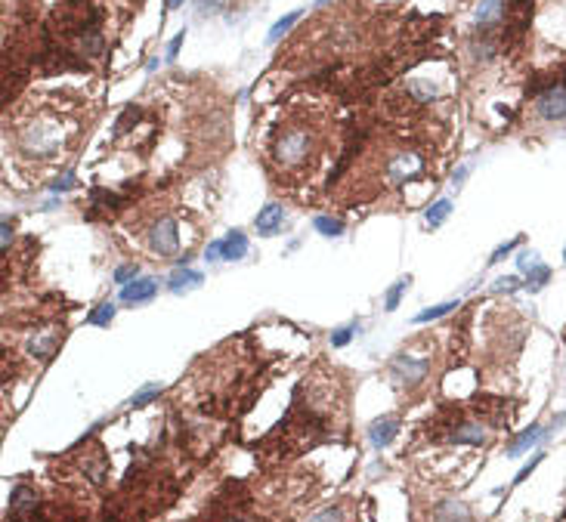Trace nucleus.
Segmentation results:
<instances>
[{"label": "nucleus", "instance_id": "f257e3e1", "mask_svg": "<svg viewBox=\"0 0 566 522\" xmlns=\"http://www.w3.org/2000/svg\"><path fill=\"white\" fill-rule=\"evenodd\" d=\"M316 152V136L304 124H288L273 139V161L282 170H307Z\"/></svg>", "mask_w": 566, "mask_h": 522}, {"label": "nucleus", "instance_id": "f03ea898", "mask_svg": "<svg viewBox=\"0 0 566 522\" xmlns=\"http://www.w3.org/2000/svg\"><path fill=\"white\" fill-rule=\"evenodd\" d=\"M430 371V358L421 355H397L390 365V377L397 380L399 386H418Z\"/></svg>", "mask_w": 566, "mask_h": 522}, {"label": "nucleus", "instance_id": "7ed1b4c3", "mask_svg": "<svg viewBox=\"0 0 566 522\" xmlns=\"http://www.w3.org/2000/svg\"><path fill=\"white\" fill-rule=\"evenodd\" d=\"M176 244H180V235H176V220H174V216H161V220L152 226V232H149V247L158 256H170V254L176 251Z\"/></svg>", "mask_w": 566, "mask_h": 522}, {"label": "nucleus", "instance_id": "20e7f679", "mask_svg": "<svg viewBox=\"0 0 566 522\" xmlns=\"http://www.w3.org/2000/svg\"><path fill=\"white\" fill-rule=\"evenodd\" d=\"M56 145H59L56 130L46 127V124H34V127L22 136V149H25L28 155H34V158H46V155H53L56 152Z\"/></svg>", "mask_w": 566, "mask_h": 522}, {"label": "nucleus", "instance_id": "39448f33", "mask_svg": "<svg viewBox=\"0 0 566 522\" xmlns=\"http://www.w3.org/2000/svg\"><path fill=\"white\" fill-rule=\"evenodd\" d=\"M536 112H539V118H545V121H563L566 118V90L560 87V90H545V93H539V99H536Z\"/></svg>", "mask_w": 566, "mask_h": 522}, {"label": "nucleus", "instance_id": "423d86ee", "mask_svg": "<svg viewBox=\"0 0 566 522\" xmlns=\"http://www.w3.org/2000/svg\"><path fill=\"white\" fill-rule=\"evenodd\" d=\"M424 170V161L418 158V155H397V158L390 161V167H387V174L397 185L409 183V179H415L418 174Z\"/></svg>", "mask_w": 566, "mask_h": 522}, {"label": "nucleus", "instance_id": "0eeeda50", "mask_svg": "<svg viewBox=\"0 0 566 522\" xmlns=\"http://www.w3.org/2000/svg\"><path fill=\"white\" fill-rule=\"evenodd\" d=\"M37 507V495L31 485H15L10 492V513L6 516L10 519H25L28 513H34Z\"/></svg>", "mask_w": 566, "mask_h": 522}, {"label": "nucleus", "instance_id": "6e6552de", "mask_svg": "<svg viewBox=\"0 0 566 522\" xmlns=\"http://www.w3.org/2000/svg\"><path fill=\"white\" fill-rule=\"evenodd\" d=\"M155 294H158V282H155V278H134V282H127L121 287V300L130 303V306L149 303Z\"/></svg>", "mask_w": 566, "mask_h": 522}, {"label": "nucleus", "instance_id": "1a4fd4ad", "mask_svg": "<svg viewBox=\"0 0 566 522\" xmlns=\"http://www.w3.org/2000/svg\"><path fill=\"white\" fill-rule=\"evenodd\" d=\"M397 433H399V420L397 417H381V420H375V424L368 426V439H371V445L375 448H387L393 439H397Z\"/></svg>", "mask_w": 566, "mask_h": 522}, {"label": "nucleus", "instance_id": "9d476101", "mask_svg": "<svg viewBox=\"0 0 566 522\" xmlns=\"http://www.w3.org/2000/svg\"><path fill=\"white\" fill-rule=\"evenodd\" d=\"M505 15H508V0H480L477 10H474L477 25H483V28H489V25H495V22H501Z\"/></svg>", "mask_w": 566, "mask_h": 522}, {"label": "nucleus", "instance_id": "9b49d317", "mask_svg": "<svg viewBox=\"0 0 566 522\" xmlns=\"http://www.w3.org/2000/svg\"><path fill=\"white\" fill-rule=\"evenodd\" d=\"M452 442H458V445H486V442H489V433H486V426H480V424H455L452 426Z\"/></svg>", "mask_w": 566, "mask_h": 522}, {"label": "nucleus", "instance_id": "f8f14e48", "mask_svg": "<svg viewBox=\"0 0 566 522\" xmlns=\"http://www.w3.org/2000/svg\"><path fill=\"white\" fill-rule=\"evenodd\" d=\"M282 220H285V210L282 204H266L257 214V220H254V226H257L260 235H273V232L282 229Z\"/></svg>", "mask_w": 566, "mask_h": 522}, {"label": "nucleus", "instance_id": "ddd939ff", "mask_svg": "<svg viewBox=\"0 0 566 522\" xmlns=\"http://www.w3.org/2000/svg\"><path fill=\"white\" fill-rule=\"evenodd\" d=\"M59 337H62V334H56V331H41V334H34V337L28 340L31 355H34V358H44V362H46V358L53 355V349H56Z\"/></svg>", "mask_w": 566, "mask_h": 522}, {"label": "nucleus", "instance_id": "4468645a", "mask_svg": "<svg viewBox=\"0 0 566 522\" xmlns=\"http://www.w3.org/2000/svg\"><path fill=\"white\" fill-rule=\"evenodd\" d=\"M245 254H247V235L242 229H232L223 238V260H242Z\"/></svg>", "mask_w": 566, "mask_h": 522}, {"label": "nucleus", "instance_id": "2eb2a0df", "mask_svg": "<svg viewBox=\"0 0 566 522\" xmlns=\"http://www.w3.org/2000/svg\"><path fill=\"white\" fill-rule=\"evenodd\" d=\"M201 282H205V278H201V272H192V269H186V266H180V269H176L174 272V275H170V291H174V294H183V291H192V287H198Z\"/></svg>", "mask_w": 566, "mask_h": 522}, {"label": "nucleus", "instance_id": "dca6fc26", "mask_svg": "<svg viewBox=\"0 0 566 522\" xmlns=\"http://www.w3.org/2000/svg\"><path fill=\"white\" fill-rule=\"evenodd\" d=\"M81 466H84V473L90 476L93 485H103V482H105L108 464H105V457H103V451H99V448H96V455H93V457H84Z\"/></svg>", "mask_w": 566, "mask_h": 522}, {"label": "nucleus", "instance_id": "f3484780", "mask_svg": "<svg viewBox=\"0 0 566 522\" xmlns=\"http://www.w3.org/2000/svg\"><path fill=\"white\" fill-rule=\"evenodd\" d=\"M541 436H545V433H541V426H529V430H523V433L508 445V455H523V451H529V448L541 439Z\"/></svg>", "mask_w": 566, "mask_h": 522}, {"label": "nucleus", "instance_id": "a211bd4d", "mask_svg": "<svg viewBox=\"0 0 566 522\" xmlns=\"http://www.w3.org/2000/svg\"><path fill=\"white\" fill-rule=\"evenodd\" d=\"M143 121V108H136V105H127L124 108V115L118 118V124H115V136H124L130 127H136V124Z\"/></svg>", "mask_w": 566, "mask_h": 522}, {"label": "nucleus", "instance_id": "6ab92c4d", "mask_svg": "<svg viewBox=\"0 0 566 522\" xmlns=\"http://www.w3.org/2000/svg\"><path fill=\"white\" fill-rule=\"evenodd\" d=\"M297 19H300V10H294V13L285 15V19H278L276 25L269 28V37H266V41H269V44H278V41H282V34H288V31L297 25Z\"/></svg>", "mask_w": 566, "mask_h": 522}, {"label": "nucleus", "instance_id": "aec40b11", "mask_svg": "<svg viewBox=\"0 0 566 522\" xmlns=\"http://www.w3.org/2000/svg\"><path fill=\"white\" fill-rule=\"evenodd\" d=\"M313 226H316V232H319V235H328V238L344 235V223L335 220V216H316Z\"/></svg>", "mask_w": 566, "mask_h": 522}, {"label": "nucleus", "instance_id": "412c9836", "mask_svg": "<svg viewBox=\"0 0 566 522\" xmlns=\"http://www.w3.org/2000/svg\"><path fill=\"white\" fill-rule=\"evenodd\" d=\"M449 214H452V201L443 198V201H437V204H430V207H427V226H430V229L443 226Z\"/></svg>", "mask_w": 566, "mask_h": 522}, {"label": "nucleus", "instance_id": "4be33fe9", "mask_svg": "<svg viewBox=\"0 0 566 522\" xmlns=\"http://www.w3.org/2000/svg\"><path fill=\"white\" fill-rule=\"evenodd\" d=\"M409 285H412V278H409V275L399 278V282H393V287L387 291V297H384V309H387V313H393V309L399 306V300H402V294H406Z\"/></svg>", "mask_w": 566, "mask_h": 522}, {"label": "nucleus", "instance_id": "5701e85b", "mask_svg": "<svg viewBox=\"0 0 566 522\" xmlns=\"http://www.w3.org/2000/svg\"><path fill=\"white\" fill-rule=\"evenodd\" d=\"M112 318H115V303H99V306L87 315V322L96 325V328H108V325H112Z\"/></svg>", "mask_w": 566, "mask_h": 522}, {"label": "nucleus", "instance_id": "b1692460", "mask_svg": "<svg viewBox=\"0 0 566 522\" xmlns=\"http://www.w3.org/2000/svg\"><path fill=\"white\" fill-rule=\"evenodd\" d=\"M406 90L412 93V96H415V99H418V103H421V105H424V103H430V99H437V96H439V93L433 90V84H427V81H409V84H406Z\"/></svg>", "mask_w": 566, "mask_h": 522}, {"label": "nucleus", "instance_id": "393cba45", "mask_svg": "<svg viewBox=\"0 0 566 522\" xmlns=\"http://www.w3.org/2000/svg\"><path fill=\"white\" fill-rule=\"evenodd\" d=\"M452 309H458V303H439V306H430V309H424V313H418V315H415V325L433 322V318H443V315L452 313Z\"/></svg>", "mask_w": 566, "mask_h": 522}, {"label": "nucleus", "instance_id": "a878e982", "mask_svg": "<svg viewBox=\"0 0 566 522\" xmlns=\"http://www.w3.org/2000/svg\"><path fill=\"white\" fill-rule=\"evenodd\" d=\"M161 396V386L158 384H152V386H146V389H139V393L130 399V408H146V405H152L155 399Z\"/></svg>", "mask_w": 566, "mask_h": 522}, {"label": "nucleus", "instance_id": "bb28decb", "mask_svg": "<svg viewBox=\"0 0 566 522\" xmlns=\"http://www.w3.org/2000/svg\"><path fill=\"white\" fill-rule=\"evenodd\" d=\"M548 278H551V269H548V266H532L529 269V278H526V287H529V291H541Z\"/></svg>", "mask_w": 566, "mask_h": 522}, {"label": "nucleus", "instance_id": "cd10ccee", "mask_svg": "<svg viewBox=\"0 0 566 522\" xmlns=\"http://www.w3.org/2000/svg\"><path fill=\"white\" fill-rule=\"evenodd\" d=\"M353 334H356V328H353V325H347V328H337L335 334H331V346H347V344H350V340H353Z\"/></svg>", "mask_w": 566, "mask_h": 522}, {"label": "nucleus", "instance_id": "c85d7f7f", "mask_svg": "<svg viewBox=\"0 0 566 522\" xmlns=\"http://www.w3.org/2000/svg\"><path fill=\"white\" fill-rule=\"evenodd\" d=\"M223 4H226V0H195V10L201 15H214V13L223 10Z\"/></svg>", "mask_w": 566, "mask_h": 522}, {"label": "nucleus", "instance_id": "c756f323", "mask_svg": "<svg viewBox=\"0 0 566 522\" xmlns=\"http://www.w3.org/2000/svg\"><path fill=\"white\" fill-rule=\"evenodd\" d=\"M517 266H520V272H529L532 266H539V254L536 251H523L520 256H517Z\"/></svg>", "mask_w": 566, "mask_h": 522}, {"label": "nucleus", "instance_id": "7c9ffc66", "mask_svg": "<svg viewBox=\"0 0 566 522\" xmlns=\"http://www.w3.org/2000/svg\"><path fill=\"white\" fill-rule=\"evenodd\" d=\"M136 275H139V266H121L118 272H115V282H118V285H127V282H134Z\"/></svg>", "mask_w": 566, "mask_h": 522}, {"label": "nucleus", "instance_id": "2f4dec72", "mask_svg": "<svg viewBox=\"0 0 566 522\" xmlns=\"http://www.w3.org/2000/svg\"><path fill=\"white\" fill-rule=\"evenodd\" d=\"M517 244H520V238H514V241H508V244H501V247H495V254L489 256V266H492V263H499L501 260V256H508L510 251H514V247Z\"/></svg>", "mask_w": 566, "mask_h": 522}, {"label": "nucleus", "instance_id": "473e14b6", "mask_svg": "<svg viewBox=\"0 0 566 522\" xmlns=\"http://www.w3.org/2000/svg\"><path fill=\"white\" fill-rule=\"evenodd\" d=\"M539 464H541V455H536V457H532V461H529V464H526V466H523V470H520V473H517V476H514V482H517V485H520V482H523L526 476H529V473H532V470H536V466H539Z\"/></svg>", "mask_w": 566, "mask_h": 522}, {"label": "nucleus", "instance_id": "72a5a7b5", "mask_svg": "<svg viewBox=\"0 0 566 522\" xmlns=\"http://www.w3.org/2000/svg\"><path fill=\"white\" fill-rule=\"evenodd\" d=\"M53 192H68V189H75V176H62V179H56V183L50 185Z\"/></svg>", "mask_w": 566, "mask_h": 522}, {"label": "nucleus", "instance_id": "f704fd0d", "mask_svg": "<svg viewBox=\"0 0 566 522\" xmlns=\"http://www.w3.org/2000/svg\"><path fill=\"white\" fill-rule=\"evenodd\" d=\"M180 46H183V31L174 37V41H170V46H167V59H176V53H180Z\"/></svg>", "mask_w": 566, "mask_h": 522}, {"label": "nucleus", "instance_id": "c9c22d12", "mask_svg": "<svg viewBox=\"0 0 566 522\" xmlns=\"http://www.w3.org/2000/svg\"><path fill=\"white\" fill-rule=\"evenodd\" d=\"M514 287H517V278H499V282H495V291H514Z\"/></svg>", "mask_w": 566, "mask_h": 522}, {"label": "nucleus", "instance_id": "e433bc0d", "mask_svg": "<svg viewBox=\"0 0 566 522\" xmlns=\"http://www.w3.org/2000/svg\"><path fill=\"white\" fill-rule=\"evenodd\" d=\"M217 256H223V241H211L207 244V260H217Z\"/></svg>", "mask_w": 566, "mask_h": 522}, {"label": "nucleus", "instance_id": "4c0bfd02", "mask_svg": "<svg viewBox=\"0 0 566 522\" xmlns=\"http://www.w3.org/2000/svg\"><path fill=\"white\" fill-rule=\"evenodd\" d=\"M10 241H13V226H10V220H4V251L10 247Z\"/></svg>", "mask_w": 566, "mask_h": 522}, {"label": "nucleus", "instance_id": "58836bf2", "mask_svg": "<svg viewBox=\"0 0 566 522\" xmlns=\"http://www.w3.org/2000/svg\"><path fill=\"white\" fill-rule=\"evenodd\" d=\"M183 4H186V0H165V6H167V10H180Z\"/></svg>", "mask_w": 566, "mask_h": 522}, {"label": "nucleus", "instance_id": "ea45409f", "mask_svg": "<svg viewBox=\"0 0 566 522\" xmlns=\"http://www.w3.org/2000/svg\"><path fill=\"white\" fill-rule=\"evenodd\" d=\"M319 519H340V510H328V513H319Z\"/></svg>", "mask_w": 566, "mask_h": 522}, {"label": "nucleus", "instance_id": "a19ab883", "mask_svg": "<svg viewBox=\"0 0 566 522\" xmlns=\"http://www.w3.org/2000/svg\"><path fill=\"white\" fill-rule=\"evenodd\" d=\"M563 260H566V251H563Z\"/></svg>", "mask_w": 566, "mask_h": 522}]
</instances>
